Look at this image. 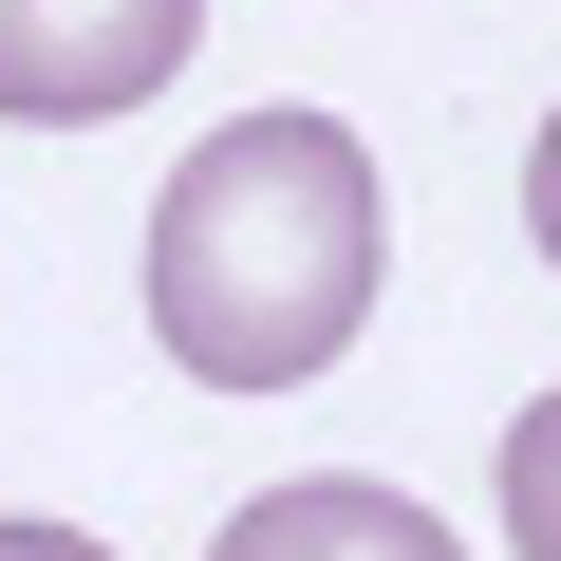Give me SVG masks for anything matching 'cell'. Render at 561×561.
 Masks as SVG:
<instances>
[{"label":"cell","instance_id":"1","mask_svg":"<svg viewBox=\"0 0 561 561\" xmlns=\"http://www.w3.org/2000/svg\"><path fill=\"white\" fill-rule=\"evenodd\" d=\"M375 262H393L375 150H356L337 113H243V131H206V150L169 169V206H150V337H169L206 393H300V375L356 356Z\"/></svg>","mask_w":561,"mask_h":561},{"label":"cell","instance_id":"2","mask_svg":"<svg viewBox=\"0 0 561 561\" xmlns=\"http://www.w3.org/2000/svg\"><path fill=\"white\" fill-rule=\"evenodd\" d=\"M206 38V0H0V113L20 131H94V113H150Z\"/></svg>","mask_w":561,"mask_h":561},{"label":"cell","instance_id":"3","mask_svg":"<svg viewBox=\"0 0 561 561\" xmlns=\"http://www.w3.org/2000/svg\"><path fill=\"white\" fill-rule=\"evenodd\" d=\"M206 561H468L412 486H375V468H300V486H262V505H225V542Z\"/></svg>","mask_w":561,"mask_h":561},{"label":"cell","instance_id":"4","mask_svg":"<svg viewBox=\"0 0 561 561\" xmlns=\"http://www.w3.org/2000/svg\"><path fill=\"white\" fill-rule=\"evenodd\" d=\"M486 486H505V542H524V561H561V393L505 431V468H486Z\"/></svg>","mask_w":561,"mask_h":561},{"label":"cell","instance_id":"5","mask_svg":"<svg viewBox=\"0 0 561 561\" xmlns=\"http://www.w3.org/2000/svg\"><path fill=\"white\" fill-rule=\"evenodd\" d=\"M524 225H542V262H561V113H542V150H524Z\"/></svg>","mask_w":561,"mask_h":561},{"label":"cell","instance_id":"6","mask_svg":"<svg viewBox=\"0 0 561 561\" xmlns=\"http://www.w3.org/2000/svg\"><path fill=\"white\" fill-rule=\"evenodd\" d=\"M0 561H113V542H76V524H0Z\"/></svg>","mask_w":561,"mask_h":561}]
</instances>
